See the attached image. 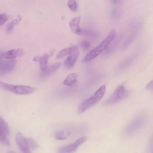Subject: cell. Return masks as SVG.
Wrapping results in <instances>:
<instances>
[{"label": "cell", "mask_w": 153, "mask_h": 153, "mask_svg": "<svg viewBox=\"0 0 153 153\" xmlns=\"http://www.w3.org/2000/svg\"><path fill=\"white\" fill-rule=\"evenodd\" d=\"M116 34L114 29L111 30L107 37L98 46L88 53L83 59V61L90 60L101 53L114 39Z\"/></svg>", "instance_id": "cell-1"}, {"label": "cell", "mask_w": 153, "mask_h": 153, "mask_svg": "<svg viewBox=\"0 0 153 153\" xmlns=\"http://www.w3.org/2000/svg\"><path fill=\"white\" fill-rule=\"evenodd\" d=\"M105 89V85H103L97 90L93 95L82 102L79 106L78 112L80 114L83 113L96 104L104 95Z\"/></svg>", "instance_id": "cell-2"}, {"label": "cell", "mask_w": 153, "mask_h": 153, "mask_svg": "<svg viewBox=\"0 0 153 153\" xmlns=\"http://www.w3.org/2000/svg\"><path fill=\"white\" fill-rule=\"evenodd\" d=\"M0 87L2 89L19 95L29 94L33 92L36 89L34 88L27 85H14L1 82H0Z\"/></svg>", "instance_id": "cell-3"}, {"label": "cell", "mask_w": 153, "mask_h": 153, "mask_svg": "<svg viewBox=\"0 0 153 153\" xmlns=\"http://www.w3.org/2000/svg\"><path fill=\"white\" fill-rule=\"evenodd\" d=\"M128 92L123 85L119 86L113 94L103 103L104 106L115 104L125 99L127 96Z\"/></svg>", "instance_id": "cell-4"}, {"label": "cell", "mask_w": 153, "mask_h": 153, "mask_svg": "<svg viewBox=\"0 0 153 153\" xmlns=\"http://www.w3.org/2000/svg\"><path fill=\"white\" fill-rule=\"evenodd\" d=\"M146 119V115L145 114L138 115L126 127L125 132L127 134H130L135 132L144 124Z\"/></svg>", "instance_id": "cell-5"}, {"label": "cell", "mask_w": 153, "mask_h": 153, "mask_svg": "<svg viewBox=\"0 0 153 153\" xmlns=\"http://www.w3.org/2000/svg\"><path fill=\"white\" fill-rule=\"evenodd\" d=\"M9 129L7 123L3 118H0V141L4 146L8 147L10 145V143L8 138Z\"/></svg>", "instance_id": "cell-6"}, {"label": "cell", "mask_w": 153, "mask_h": 153, "mask_svg": "<svg viewBox=\"0 0 153 153\" xmlns=\"http://www.w3.org/2000/svg\"><path fill=\"white\" fill-rule=\"evenodd\" d=\"M85 136L82 137L74 143L59 148L58 150V153H73L86 140Z\"/></svg>", "instance_id": "cell-7"}, {"label": "cell", "mask_w": 153, "mask_h": 153, "mask_svg": "<svg viewBox=\"0 0 153 153\" xmlns=\"http://www.w3.org/2000/svg\"><path fill=\"white\" fill-rule=\"evenodd\" d=\"M16 140L18 146L22 153H31L27 139L21 133L19 132L16 134Z\"/></svg>", "instance_id": "cell-8"}, {"label": "cell", "mask_w": 153, "mask_h": 153, "mask_svg": "<svg viewBox=\"0 0 153 153\" xmlns=\"http://www.w3.org/2000/svg\"><path fill=\"white\" fill-rule=\"evenodd\" d=\"M79 55V52L78 48L76 46L64 62L65 67L68 69L71 68L74 65Z\"/></svg>", "instance_id": "cell-9"}, {"label": "cell", "mask_w": 153, "mask_h": 153, "mask_svg": "<svg viewBox=\"0 0 153 153\" xmlns=\"http://www.w3.org/2000/svg\"><path fill=\"white\" fill-rule=\"evenodd\" d=\"M16 61L14 59L2 62L1 61L0 65V74L3 75L9 72L15 68Z\"/></svg>", "instance_id": "cell-10"}, {"label": "cell", "mask_w": 153, "mask_h": 153, "mask_svg": "<svg viewBox=\"0 0 153 153\" xmlns=\"http://www.w3.org/2000/svg\"><path fill=\"white\" fill-rule=\"evenodd\" d=\"M80 17H75L71 19L69 22V26L71 30L75 33L78 35L82 34L83 30L79 26Z\"/></svg>", "instance_id": "cell-11"}, {"label": "cell", "mask_w": 153, "mask_h": 153, "mask_svg": "<svg viewBox=\"0 0 153 153\" xmlns=\"http://www.w3.org/2000/svg\"><path fill=\"white\" fill-rule=\"evenodd\" d=\"M22 53L21 49H14L5 52L2 54V56L7 59H11L21 55Z\"/></svg>", "instance_id": "cell-12"}, {"label": "cell", "mask_w": 153, "mask_h": 153, "mask_svg": "<svg viewBox=\"0 0 153 153\" xmlns=\"http://www.w3.org/2000/svg\"><path fill=\"white\" fill-rule=\"evenodd\" d=\"M61 64L60 62L54 63L48 67L44 71H42L41 75L42 78L45 77L56 71L60 67Z\"/></svg>", "instance_id": "cell-13"}, {"label": "cell", "mask_w": 153, "mask_h": 153, "mask_svg": "<svg viewBox=\"0 0 153 153\" xmlns=\"http://www.w3.org/2000/svg\"><path fill=\"white\" fill-rule=\"evenodd\" d=\"M77 75L76 73L71 74L64 81L63 84L69 87L74 86L77 82Z\"/></svg>", "instance_id": "cell-14"}, {"label": "cell", "mask_w": 153, "mask_h": 153, "mask_svg": "<svg viewBox=\"0 0 153 153\" xmlns=\"http://www.w3.org/2000/svg\"><path fill=\"white\" fill-rule=\"evenodd\" d=\"M49 56L47 53H45L40 58L39 61L40 68L42 71H44L47 68V63Z\"/></svg>", "instance_id": "cell-15"}, {"label": "cell", "mask_w": 153, "mask_h": 153, "mask_svg": "<svg viewBox=\"0 0 153 153\" xmlns=\"http://www.w3.org/2000/svg\"><path fill=\"white\" fill-rule=\"evenodd\" d=\"M70 134V131H59L56 133L55 138L57 140H64L67 139Z\"/></svg>", "instance_id": "cell-16"}, {"label": "cell", "mask_w": 153, "mask_h": 153, "mask_svg": "<svg viewBox=\"0 0 153 153\" xmlns=\"http://www.w3.org/2000/svg\"><path fill=\"white\" fill-rule=\"evenodd\" d=\"M74 46L65 48L60 51L56 56V58L58 59L62 58L69 54L72 51Z\"/></svg>", "instance_id": "cell-17"}, {"label": "cell", "mask_w": 153, "mask_h": 153, "mask_svg": "<svg viewBox=\"0 0 153 153\" xmlns=\"http://www.w3.org/2000/svg\"><path fill=\"white\" fill-rule=\"evenodd\" d=\"M21 17L19 15L17 18L10 22L7 26L6 30L8 32H10L13 30L14 26L20 21Z\"/></svg>", "instance_id": "cell-18"}, {"label": "cell", "mask_w": 153, "mask_h": 153, "mask_svg": "<svg viewBox=\"0 0 153 153\" xmlns=\"http://www.w3.org/2000/svg\"><path fill=\"white\" fill-rule=\"evenodd\" d=\"M68 5L70 9L73 12H76L77 9V4L76 1L74 0L68 1Z\"/></svg>", "instance_id": "cell-19"}, {"label": "cell", "mask_w": 153, "mask_h": 153, "mask_svg": "<svg viewBox=\"0 0 153 153\" xmlns=\"http://www.w3.org/2000/svg\"><path fill=\"white\" fill-rule=\"evenodd\" d=\"M27 140L29 146L33 149H36L39 148V145L36 141L31 137L28 138Z\"/></svg>", "instance_id": "cell-20"}, {"label": "cell", "mask_w": 153, "mask_h": 153, "mask_svg": "<svg viewBox=\"0 0 153 153\" xmlns=\"http://www.w3.org/2000/svg\"><path fill=\"white\" fill-rule=\"evenodd\" d=\"M91 44L87 40H83L81 41L80 43L81 47L83 49L86 50L88 49L90 46Z\"/></svg>", "instance_id": "cell-21"}, {"label": "cell", "mask_w": 153, "mask_h": 153, "mask_svg": "<svg viewBox=\"0 0 153 153\" xmlns=\"http://www.w3.org/2000/svg\"><path fill=\"white\" fill-rule=\"evenodd\" d=\"M8 17L7 15L5 13H2L0 15V25L3 24L7 20Z\"/></svg>", "instance_id": "cell-22"}, {"label": "cell", "mask_w": 153, "mask_h": 153, "mask_svg": "<svg viewBox=\"0 0 153 153\" xmlns=\"http://www.w3.org/2000/svg\"><path fill=\"white\" fill-rule=\"evenodd\" d=\"M147 89L153 91V80L149 82L146 86Z\"/></svg>", "instance_id": "cell-23"}, {"label": "cell", "mask_w": 153, "mask_h": 153, "mask_svg": "<svg viewBox=\"0 0 153 153\" xmlns=\"http://www.w3.org/2000/svg\"><path fill=\"white\" fill-rule=\"evenodd\" d=\"M40 58V57H39V56H36L34 57L33 59L34 61L37 62L39 61Z\"/></svg>", "instance_id": "cell-24"}, {"label": "cell", "mask_w": 153, "mask_h": 153, "mask_svg": "<svg viewBox=\"0 0 153 153\" xmlns=\"http://www.w3.org/2000/svg\"><path fill=\"white\" fill-rule=\"evenodd\" d=\"M151 143V145H153V135L152 136V137H151V139L150 140V143Z\"/></svg>", "instance_id": "cell-25"}, {"label": "cell", "mask_w": 153, "mask_h": 153, "mask_svg": "<svg viewBox=\"0 0 153 153\" xmlns=\"http://www.w3.org/2000/svg\"><path fill=\"white\" fill-rule=\"evenodd\" d=\"M7 153H16L13 151H10L7 152Z\"/></svg>", "instance_id": "cell-26"}, {"label": "cell", "mask_w": 153, "mask_h": 153, "mask_svg": "<svg viewBox=\"0 0 153 153\" xmlns=\"http://www.w3.org/2000/svg\"><path fill=\"white\" fill-rule=\"evenodd\" d=\"M152 147H153V145L152 146ZM152 153H153V149H152Z\"/></svg>", "instance_id": "cell-27"}]
</instances>
